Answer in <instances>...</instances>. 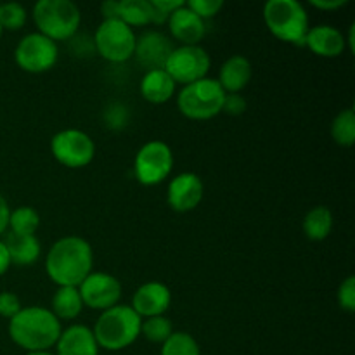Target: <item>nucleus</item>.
<instances>
[{
	"label": "nucleus",
	"instance_id": "nucleus-1",
	"mask_svg": "<svg viewBox=\"0 0 355 355\" xmlns=\"http://www.w3.org/2000/svg\"><path fill=\"white\" fill-rule=\"evenodd\" d=\"M94 252L87 239L64 236L51 246L45 259V272L58 288H78L92 272Z\"/></svg>",
	"mask_w": 355,
	"mask_h": 355
},
{
	"label": "nucleus",
	"instance_id": "nucleus-2",
	"mask_svg": "<svg viewBox=\"0 0 355 355\" xmlns=\"http://www.w3.org/2000/svg\"><path fill=\"white\" fill-rule=\"evenodd\" d=\"M61 331V321L51 309L40 305L23 307L9 321L10 340L26 352H45L55 347Z\"/></svg>",
	"mask_w": 355,
	"mask_h": 355
},
{
	"label": "nucleus",
	"instance_id": "nucleus-3",
	"mask_svg": "<svg viewBox=\"0 0 355 355\" xmlns=\"http://www.w3.org/2000/svg\"><path fill=\"white\" fill-rule=\"evenodd\" d=\"M141 322L142 319L130 305L118 304L101 312L92 331L97 345L116 352L130 347L141 336Z\"/></svg>",
	"mask_w": 355,
	"mask_h": 355
},
{
	"label": "nucleus",
	"instance_id": "nucleus-4",
	"mask_svg": "<svg viewBox=\"0 0 355 355\" xmlns=\"http://www.w3.org/2000/svg\"><path fill=\"white\" fill-rule=\"evenodd\" d=\"M263 21L270 33L281 42L305 47L311 23L305 7L297 0H269L263 6Z\"/></svg>",
	"mask_w": 355,
	"mask_h": 355
},
{
	"label": "nucleus",
	"instance_id": "nucleus-5",
	"mask_svg": "<svg viewBox=\"0 0 355 355\" xmlns=\"http://www.w3.org/2000/svg\"><path fill=\"white\" fill-rule=\"evenodd\" d=\"M33 23L38 33L58 42L71 40L82 23V12L71 0H40L33 6Z\"/></svg>",
	"mask_w": 355,
	"mask_h": 355
},
{
	"label": "nucleus",
	"instance_id": "nucleus-6",
	"mask_svg": "<svg viewBox=\"0 0 355 355\" xmlns=\"http://www.w3.org/2000/svg\"><path fill=\"white\" fill-rule=\"evenodd\" d=\"M225 92L215 78H203L184 85L177 96V107L189 120H210L222 113Z\"/></svg>",
	"mask_w": 355,
	"mask_h": 355
},
{
	"label": "nucleus",
	"instance_id": "nucleus-7",
	"mask_svg": "<svg viewBox=\"0 0 355 355\" xmlns=\"http://www.w3.org/2000/svg\"><path fill=\"white\" fill-rule=\"evenodd\" d=\"M94 49L106 61L120 64L128 61L135 51L134 30L120 19L103 21L94 33Z\"/></svg>",
	"mask_w": 355,
	"mask_h": 355
},
{
	"label": "nucleus",
	"instance_id": "nucleus-8",
	"mask_svg": "<svg viewBox=\"0 0 355 355\" xmlns=\"http://www.w3.org/2000/svg\"><path fill=\"white\" fill-rule=\"evenodd\" d=\"M172 168V148L163 141L146 142L134 158V175L142 186H158L168 179Z\"/></svg>",
	"mask_w": 355,
	"mask_h": 355
},
{
	"label": "nucleus",
	"instance_id": "nucleus-9",
	"mask_svg": "<svg viewBox=\"0 0 355 355\" xmlns=\"http://www.w3.org/2000/svg\"><path fill=\"white\" fill-rule=\"evenodd\" d=\"M51 153L66 168H83L96 156V142L78 128H66L51 139Z\"/></svg>",
	"mask_w": 355,
	"mask_h": 355
},
{
	"label": "nucleus",
	"instance_id": "nucleus-10",
	"mask_svg": "<svg viewBox=\"0 0 355 355\" xmlns=\"http://www.w3.org/2000/svg\"><path fill=\"white\" fill-rule=\"evenodd\" d=\"M59 59V47L54 40L47 38L42 33L24 35L16 45L14 51V61L23 71L45 73L55 66Z\"/></svg>",
	"mask_w": 355,
	"mask_h": 355
},
{
	"label": "nucleus",
	"instance_id": "nucleus-11",
	"mask_svg": "<svg viewBox=\"0 0 355 355\" xmlns=\"http://www.w3.org/2000/svg\"><path fill=\"white\" fill-rule=\"evenodd\" d=\"M211 59L200 45H179L172 51L165 64V71L175 83L189 85L198 80L207 78Z\"/></svg>",
	"mask_w": 355,
	"mask_h": 355
},
{
	"label": "nucleus",
	"instance_id": "nucleus-12",
	"mask_svg": "<svg viewBox=\"0 0 355 355\" xmlns=\"http://www.w3.org/2000/svg\"><path fill=\"white\" fill-rule=\"evenodd\" d=\"M83 307L92 311H107L120 304L121 283L107 272H90L78 286Z\"/></svg>",
	"mask_w": 355,
	"mask_h": 355
},
{
	"label": "nucleus",
	"instance_id": "nucleus-13",
	"mask_svg": "<svg viewBox=\"0 0 355 355\" xmlns=\"http://www.w3.org/2000/svg\"><path fill=\"white\" fill-rule=\"evenodd\" d=\"M205 186L200 175L193 172H182L173 177L166 187V201L173 211L187 214L198 208L203 201Z\"/></svg>",
	"mask_w": 355,
	"mask_h": 355
},
{
	"label": "nucleus",
	"instance_id": "nucleus-14",
	"mask_svg": "<svg viewBox=\"0 0 355 355\" xmlns=\"http://www.w3.org/2000/svg\"><path fill=\"white\" fill-rule=\"evenodd\" d=\"M173 49H175V45H173L172 38L166 37L162 31L149 30L144 31L135 40L134 55L137 58L139 64L148 69V71L165 69V64Z\"/></svg>",
	"mask_w": 355,
	"mask_h": 355
},
{
	"label": "nucleus",
	"instance_id": "nucleus-15",
	"mask_svg": "<svg viewBox=\"0 0 355 355\" xmlns=\"http://www.w3.org/2000/svg\"><path fill=\"white\" fill-rule=\"evenodd\" d=\"M170 304H172L170 288L159 281H149L137 288L132 297L130 307L134 309L139 318L148 319L165 315V312L170 309Z\"/></svg>",
	"mask_w": 355,
	"mask_h": 355
},
{
	"label": "nucleus",
	"instance_id": "nucleus-16",
	"mask_svg": "<svg viewBox=\"0 0 355 355\" xmlns=\"http://www.w3.org/2000/svg\"><path fill=\"white\" fill-rule=\"evenodd\" d=\"M166 24H168L170 35L177 42H180V45H198L207 33L205 21L198 17L193 10L187 9L186 2L170 14Z\"/></svg>",
	"mask_w": 355,
	"mask_h": 355
},
{
	"label": "nucleus",
	"instance_id": "nucleus-17",
	"mask_svg": "<svg viewBox=\"0 0 355 355\" xmlns=\"http://www.w3.org/2000/svg\"><path fill=\"white\" fill-rule=\"evenodd\" d=\"M305 47L319 58H338L345 52V35L331 24L311 26L305 38Z\"/></svg>",
	"mask_w": 355,
	"mask_h": 355
},
{
	"label": "nucleus",
	"instance_id": "nucleus-18",
	"mask_svg": "<svg viewBox=\"0 0 355 355\" xmlns=\"http://www.w3.org/2000/svg\"><path fill=\"white\" fill-rule=\"evenodd\" d=\"M55 355H99L94 331L85 324H73L62 329L55 343Z\"/></svg>",
	"mask_w": 355,
	"mask_h": 355
},
{
	"label": "nucleus",
	"instance_id": "nucleus-19",
	"mask_svg": "<svg viewBox=\"0 0 355 355\" xmlns=\"http://www.w3.org/2000/svg\"><path fill=\"white\" fill-rule=\"evenodd\" d=\"M253 68L250 59L241 54H236L225 59L224 64L220 66L217 82L220 83L222 90L225 94H239L250 83Z\"/></svg>",
	"mask_w": 355,
	"mask_h": 355
},
{
	"label": "nucleus",
	"instance_id": "nucleus-20",
	"mask_svg": "<svg viewBox=\"0 0 355 355\" xmlns=\"http://www.w3.org/2000/svg\"><path fill=\"white\" fill-rule=\"evenodd\" d=\"M177 83L165 69L146 71L141 80V96L151 104H165L175 94Z\"/></svg>",
	"mask_w": 355,
	"mask_h": 355
},
{
	"label": "nucleus",
	"instance_id": "nucleus-21",
	"mask_svg": "<svg viewBox=\"0 0 355 355\" xmlns=\"http://www.w3.org/2000/svg\"><path fill=\"white\" fill-rule=\"evenodd\" d=\"M3 245H6L7 253H9L10 263H16V266L21 267L33 266L42 253L40 241H38V238L35 234L26 236L9 232Z\"/></svg>",
	"mask_w": 355,
	"mask_h": 355
},
{
	"label": "nucleus",
	"instance_id": "nucleus-22",
	"mask_svg": "<svg viewBox=\"0 0 355 355\" xmlns=\"http://www.w3.org/2000/svg\"><path fill=\"white\" fill-rule=\"evenodd\" d=\"M82 311L83 302L78 288L61 286L55 290L54 297H52L51 312L59 321H71V319L78 318Z\"/></svg>",
	"mask_w": 355,
	"mask_h": 355
},
{
	"label": "nucleus",
	"instance_id": "nucleus-23",
	"mask_svg": "<svg viewBox=\"0 0 355 355\" xmlns=\"http://www.w3.org/2000/svg\"><path fill=\"white\" fill-rule=\"evenodd\" d=\"M305 236L311 241H324L333 229V214L328 207L319 205V207L311 208L305 214L304 222H302Z\"/></svg>",
	"mask_w": 355,
	"mask_h": 355
},
{
	"label": "nucleus",
	"instance_id": "nucleus-24",
	"mask_svg": "<svg viewBox=\"0 0 355 355\" xmlns=\"http://www.w3.org/2000/svg\"><path fill=\"white\" fill-rule=\"evenodd\" d=\"M118 19L130 26H148L153 24L151 0H120Z\"/></svg>",
	"mask_w": 355,
	"mask_h": 355
},
{
	"label": "nucleus",
	"instance_id": "nucleus-25",
	"mask_svg": "<svg viewBox=\"0 0 355 355\" xmlns=\"http://www.w3.org/2000/svg\"><path fill=\"white\" fill-rule=\"evenodd\" d=\"M331 137L342 148H350L355 142V113L354 107L342 110L331 121Z\"/></svg>",
	"mask_w": 355,
	"mask_h": 355
},
{
	"label": "nucleus",
	"instance_id": "nucleus-26",
	"mask_svg": "<svg viewBox=\"0 0 355 355\" xmlns=\"http://www.w3.org/2000/svg\"><path fill=\"white\" fill-rule=\"evenodd\" d=\"M40 225V215L31 207H19L10 211L9 227L14 234H35Z\"/></svg>",
	"mask_w": 355,
	"mask_h": 355
},
{
	"label": "nucleus",
	"instance_id": "nucleus-27",
	"mask_svg": "<svg viewBox=\"0 0 355 355\" xmlns=\"http://www.w3.org/2000/svg\"><path fill=\"white\" fill-rule=\"evenodd\" d=\"M173 324L165 315H156V318L142 319L141 322V335L151 343H163L172 336Z\"/></svg>",
	"mask_w": 355,
	"mask_h": 355
},
{
	"label": "nucleus",
	"instance_id": "nucleus-28",
	"mask_svg": "<svg viewBox=\"0 0 355 355\" xmlns=\"http://www.w3.org/2000/svg\"><path fill=\"white\" fill-rule=\"evenodd\" d=\"M162 355H201V349L193 335L186 331H173L162 345Z\"/></svg>",
	"mask_w": 355,
	"mask_h": 355
},
{
	"label": "nucleus",
	"instance_id": "nucleus-29",
	"mask_svg": "<svg viewBox=\"0 0 355 355\" xmlns=\"http://www.w3.org/2000/svg\"><path fill=\"white\" fill-rule=\"evenodd\" d=\"M28 19V12L21 3L7 2L0 6V26L2 30L17 31L24 26Z\"/></svg>",
	"mask_w": 355,
	"mask_h": 355
},
{
	"label": "nucleus",
	"instance_id": "nucleus-30",
	"mask_svg": "<svg viewBox=\"0 0 355 355\" xmlns=\"http://www.w3.org/2000/svg\"><path fill=\"white\" fill-rule=\"evenodd\" d=\"M186 6L187 9L193 10L198 17L207 21L220 12L222 7H224V2H222V0H189V2H186Z\"/></svg>",
	"mask_w": 355,
	"mask_h": 355
},
{
	"label": "nucleus",
	"instance_id": "nucleus-31",
	"mask_svg": "<svg viewBox=\"0 0 355 355\" xmlns=\"http://www.w3.org/2000/svg\"><path fill=\"white\" fill-rule=\"evenodd\" d=\"M182 6V0H151L153 24H165L170 14Z\"/></svg>",
	"mask_w": 355,
	"mask_h": 355
},
{
	"label": "nucleus",
	"instance_id": "nucleus-32",
	"mask_svg": "<svg viewBox=\"0 0 355 355\" xmlns=\"http://www.w3.org/2000/svg\"><path fill=\"white\" fill-rule=\"evenodd\" d=\"M104 121L113 130H120L128 121V110L121 103H113L104 110Z\"/></svg>",
	"mask_w": 355,
	"mask_h": 355
},
{
	"label": "nucleus",
	"instance_id": "nucleus-33",
	"mask_svg": "<svg viewBox=\"0 0 355 355\" xmlns=\"http://www.w3.org/2000/svg\"><path fill=\"white\" fill-rule=\"evenodd\" d=\"M336 300L342 311L345 312H355V277L349 276L338 288L336 293Z\"/></svg>",
	"mask_w": 355,
	"mask_h": 355
},
{
	"label": "nucleus",
	"instance_id": "nucleus-34",
	"mask_svg": "<svg viewBox=\"0 0 355 355\" xmlns=\"http://www.w3.org/2000/svg\"><path fill=\"white\" fill-rule=\"evenodd\" d=\"M21 300L12 291H2L0 293V315L6 319H12L21 311Z\"/></svg>",
	"mask_w": 355,
	"mask_h": 355
},
{
	"label": "nucleus",
	"instance_id": "nucleus-35",
	"mask_svg": "<svg viewBox=\"0 0 355 355\" xmlns=\"http://www.w3.org/2000/svg\"><path fill=\"white\" fill-rule=\"evenodd\" d=\"M246 111V101L241 94H225L224 104H222V113L229 116H239Z\"/></svg>",
	"mask_w": 355,
	"mask_h": 355
},
{
	"label": "nucleus",
	"instance_id": "nucleus-36",
	"mask_svg": "<svg viewBox=\"0 0 355 355\" xmlns=\"http://www.w3.org/2000/svg\"><path fill=\"white\" fill-rule=\"evenodd\" d=\"M118 3L120 0H106V2L101 3V14H103V21L110 19H118Z\"/></svg>",
	"mask_w": 355,
	"mask_h": 355
},
{
	"label": "nucleus",
	"instance_id": "nucleus-37",
	"mask_svg": "<svg viewBox=\"0 0 355 355\" xmlns=\"http://www.w3.org/2000/svg\"><path fill=\"white\" fill-rule=\"evenodd\" d=\"M315 9L321 10H338L340 7L347 6V0H311Z\"/></svg>",
	"mask_w": 355,
	"mask_h": 355
},
{
	"label": "nucleus",
	"instance_id": "nucleus-38",
	"mask_svg": "<svg viewBox=\"0 0 355 355\" xmlns=\"http://www.w3.org/2000/svg\"><path fill=\"white\" fill-rule=\"evenodd\" d=\"M9 205H7L6 198L0 194V234H3L7 231V227H9Z\"/></svg>",
	"mask_w": 355,
	"mask_h": 355
},
{
	"label": "nucleus",
	"instance_id": "nucleus-39",
	"mask_svg": "<svg viewBox=\"0 0 355 355\" xmlns=\"http://www.w3.org/2000/svg\"><path fill=\"white\" fill-rule=\"evenodd\" d=\"M10 267V259H9V253H7L6 245L3 241H0V276L7 272V269Z\"/></svg>",
	"mask_w": 355,
	"mask_h": 355
},
{
	"label": "nucleus",
	"instance_id": "nucleus-40",
	"mask_svg": "<svg viewBox=\"0 0 355 355\" xmlns=\"http://www.w3.org/2000/svg\"><path fill=\"white\" fill-rule=\"evenodd\" d=\"M26 355H55V354H51L49 350H45V352H28Z\"/></svg>",
	"mask_w": 355,
	"mask_h": 355
},
{
	"label": "nucleus",
	"instance_id": "nucleus-41",
	"mask_svg": "<svg viewBox=\"0 0 355 355\" xmlns=\"http://www.w3.org/2000/svg\"><path fill=\"white\" fill-rule=\"evenodd\" d=\"M0 37H2V26H0Z\"/></svg>",
	"mask_w": 355,
	"mask_h": 355
}]
</instances>
